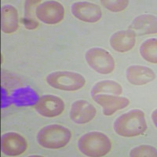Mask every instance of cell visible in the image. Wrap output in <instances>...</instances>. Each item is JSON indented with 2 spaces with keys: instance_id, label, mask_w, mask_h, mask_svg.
Listing matches in <instances>:
<instances>
[{
  "instance_id": "1",
  "label": "cell",
  "mask_w": 157,
  "mask_h": 157,
  "mask_svg": "<svg viewBox=\"0 0 157 157\" xmlns=\"http://www.w3.org/2000/svg\"><path fill=\"white\" fill-rule=\"evenodd\" d=\"M113 127L118 135L132 137L144 134L148 126L145 113L140 109H132L119 116L115 121Z\"/></svg>"
},
{
  "instance_id": "2",
  "label": "cell",
  "mask_w": 157,
  "mask_h": 157,
  "mask_svg": "<svg viewBox=\"0 0 157 157\" xmlns=\"http://www.w3.org/2000/svg\"><path fill=\"white\" fill-rule=\"evenodd\" d=\"M78 148L84 155L101 157L110 152L112 142L110 138L104 133L92 131L84 134L78 139Z\"/></svg>"
},
{
  "instance_id": "3",
  "label": "cell",
  "mask_w": 157,
  "mask_h": 157,
  "mask_svg": "<svg viewBox=\"0 0 157 157\" xmlns=\"http://www.w3.org/2000/svg\"><path fill=\"white\" fill-rule=\"evenodd\" d=\"M71 137V132L69 129L59 124H51L39 130L37 141L45 148L58 149L68 145Z\"/></svg>"
},
{
  "instance_id": "4",
  "label": "cell",
  "mask_w": 157,
  "mask_h": 157,
  "mask_svg": "<svg viewBox=\"0 0 157 157\" xmlns=\"http://www.w3.org/2000/svg\"><path fill=\"white\" fill-rule=\"evenodd\" d=\"M47 82L55 89L75 91L85 86L86 79L82 75L75 71H56L47 75Z\"/></svg>"
},
{
  "instance_id": "5",
  "label": "cell",
  "mask_w": 157,
  "mask_h": 157,
  "mask_svg": "<svg viewBox=\"0 0 157 157\" xmlns=\"http://www.w3.org/2000/svg\"><path fill=\"white\" fill-rule=\"evenodd\" d=\"M85 58L90 67L96 72L108 75L113 72L116 63L113 57L107 50L99 47H93L86 51Z\"/></svg>"
},
{
  "instance_id": "6",
  "label": "cell",
  "mask_w": 157,
  "mask_h": 157,
  "mask_svg": "<svg viewBox=\"0 0 157 157\" xmlns=\"http://www.w3.org/2000/svg\"><path fill=\"white\" fill-rule=\"evenodd\" d=\"M36 16L43 23L56 25L64 19V8L57 1H46L36 8Z\"/></svg>"
},
{
  "instance_id": "7",
  "label": "cell",
  "mask_w": 157,
  "mask_h": 157,
  "mask_svg": "<svg viewBox=\"0 0 157 157\" xmlns=\"http://www.w3.org/2000/svg\"><path fill=\"white\" fill-rule=\"evenodd\" d=\"M35 109L39 115L47 118H53L61 115L64 109V103L61 98L55 95L46 94L39 97Z\"/></svg>"
},
{
  "instance_id": "8",
  "label": "cell",
  "mask_w": 157,
  "mask_h": 157,
  "mask_svg": "<svg viewBox=\"0 0 157 157\" xmlns=\"http://www.w3.org/2000/svg\"><path fill=\"white\" fill-rule=\"evenodd\" d=\"M72 14L77 19L86 23H95L101 18V9L97 4L86 1H79L71 5Z\"/></svg>"
},
{
  "instance_id": "9",
  "label": "cell",
  "mask_w": 157,
  "mask_h": 157,
  "mask_svg": "<svg viewBox=\"0 0 157 157\" xmlns=\"http://www.w3.org/2000/svg\"><path fill=\"white\" fill-rule=\"evenodd\" d=\"M27 148V141L18 133H6L1 137V149L6 155L17 156L24 153Z\"/></svg>"
},
{
  "instance_id": "10",
  "label": "cell",
  "mask_w": 157,
  "mask_h": 157,
  "mask_svg": "<svg viewBox=\"0 0 157 157\" xmlns=\"http://www.w3.org/2000/svg\"><path fill=\"white\" fill-rule=\"evenodd\" d=\"M39 99L37 93L29 86L21 87L12 91L9 94L3 97V107L9 105L17 106L33 105Z\"/></svg>"
},
{
  "instance_id": "11",
  "label": "cell",
  "mask_w": 157,
  "mask_h": 157,
  "mask_svg": "<svg viewBox=\"0 0 157 157\" xmlns=\"http://www.w3.org/2000/svg\"><path fill=\"white\" fill-rule=\"evenodd\" d=\"M93 99L96 103L101 106L104 115L105 116H112L117 111L125 109L130 105L129 99L118 95L100 94L93 96Z\"/></svg>"
},
{
  "instance_id": "12",
  "label": "cell",
  "mask_w": 157,
  "mask_h": 157,
  "mask_svg": "<svg viewBox=\"0 0 157 157\" xmlns=\"http://www.w3.org/2000/svg\"><path fill=\"white\" fill-rule=\"evenodd\" d=\"M97 113L93 105L85 100H78L72 103L70 119L76 124H85L94 120Z\"/></svg>"
},
{
  "instance_id": "13",
  "label": "cell",
  "mask_w": 157,
  "mask_h": 157,
  "mask_svg": "<svg viewBox=\"0 0 157 157\" xmlns=\"http://www.w3.org/2000/svg\"><path fill=\"white\" fill-rule=\"evenodd\" d=\"M156 17L152 14H142L134 19L129 30L133 32L135 36H145L155 34L157 32Z\"/></svg>"
},
{
  "instance_id": "14",
  "label": "cell",
  "mask_w": 157,
  "mask_h": 157,
  "mask_svg": "<svg viewBox=\"0 0 157 157\" xmlns=\"http://www.w3.org/2000/svg\"><path fill=\"white\" fill-rule=\"evenodd\" d=\"M126 75L128 82L135 86H142L155 78L153 70L143 65H131L127 68Z\"/></svg>"
},
{
  "instance_id": "15",
  "label": "cell",
  "mask_w": 157,
  "mask_h": 157,
  "mask_svg": "<svg viewBox=\"0 0 157 157\" xmlns=\"http://www.w3.org/2000/svg\"><path fill=\"white\" fill-rule=\"evenodd\" d=\"M110 46L114 50L125 53L132 50L136 43V36L130 30L119 31L111 36Z\"/></svg>"
},
{
  "instance_id": "16",
  "label": "cell",
  "mask_w": 157,
  "mask_h": 157,
  "mask_svg": "<svg viewBox=\"0 0 157 157\" xmlns=\"http://www.w3.org/2000/svg\"><path fill=\"white\" fill-rule=\"evenodd\" d=\"M1 29L4 33L11 34L18 29V13L14 6H3L1 10Z\"/></svg>"
},
{
  "instance_id": "17",
  "label": "cell",
  "mask_w": 157,
  "mask_h": 157,
  "mask_svg": "<svg viewBox=\"0 0 157 157\" xmlns=\"http://www.w3.org/2000/svg\"><path fill=\"white\" fill-rule=\"evenodd\" d=\"M123 93V88L119 82L113 80H102L97 82L91 90V96L100 94H112L120 95Z\"/></svg>"
},
{
  "instance_id": "18",
  "label": "cell",
  "mask_w": 157,
  "mask_h": 157,
  "mask_svg": "<svg viewBox=\"0 0 157 157\" xmlns=\"http://www.w3.org/2000/svg\"><path fill=\"white\" fill-rule=\"evenodd\" d=\"M140 54L145 61L152 64L157 63V39L152 38L145 40L140 47Z\"/></svg>"
},
{
  "instance_id": "19",
  "label": "cell",
  "mask_w": 157,
  "mask_h": 157,
  "mask_svg": "<svg viewBox=\"0 0 157 157\" xmlns=\"http://www.w3.org/2000/svg\"><path fill=\"white\" fill-rule=\"evenodd\" d=\"M41 2L40 1H26L25 2V17L21 19V21L25 27L29 30L36 29L39 26V22L35 18L34 11L35 6L37 3Z\"/></svg>"
},
{
  "instance_id": "20",
  "label": "cell",
  "mask_w": 157,
  "mask_h": 157,
  "mask_svg": "<svg viewBox=\"0 0 157 157\" xmlns=\"http://www.w3.org/2000/svg\"><path fill=\"white\" fill-rule=\"evenodd\" d=\"M157 151L155 147L148 145H141L134 147L130 152V156L132 157H155Z\"/></svg>"
},
{
  "instance_id": "21",
  "label": "cell",
  "mask_w": 157,
  "mask_h": 157,
  "mask_svg": "<svg viewBox=\"0 0 157 157\" xmlns=\"http://www.w3.org/2000/svg\"><path fill=\"white\" fill-rule=\"evenodd\" d=\"M101 3L112 12H121L128 6V0H101Z\"/></svg>"
},
{
  "instance_id": "22",
  "label": "cell",
  "mask_w": 157,
  "mask_h": 157,
  "mask_svg": "<svg viewBox=\"0 0 157 157\" xmlns=\"http://www.w3.org/2000/svg\"><path fill=\"white\" fill-rule=\"evenodd\" d=\"M155 116H156V110H155L152 113V120H153L154 123H155V125L156 126V120H155Z\"/></svg>"
}]
</instances>
